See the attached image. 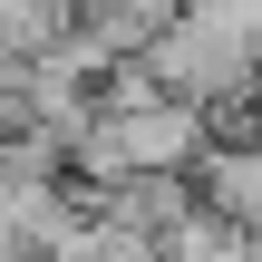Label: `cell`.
Instances as JSON below:
<instances>
[{
    "label": "cell",
    "instance_id": "1",
    "mask_svg": "<svg viewBox=\"0 0 262 262\" xmlns=\"http://www.w3.org/2000/svg\"><path fill=\"white\" fill-rule=\"evenodd\" d=\"M146 78L194 107V117H233L262 97V0H204L175 10V29L146 49Z\"/></svg>",
    "mask_w": 262,
    "mask_h": 262
},
{
    "label": "cell",
    "instance_id": "2",
    "mask_svg": "<svg viewBox=\"0 0 262 262\" xmlns=\"http://www.w3.org/2000/svg\"><path fill=\"white\" fill-rule=\"evenodd\" d=\"M78 29H88V39L107 49V68H117V58H146V49L175 29V10H165V0H117V10H78Z\"/></svg>",
    "mask_w": 262,
    "mask_h": 262
}]
</instances>
